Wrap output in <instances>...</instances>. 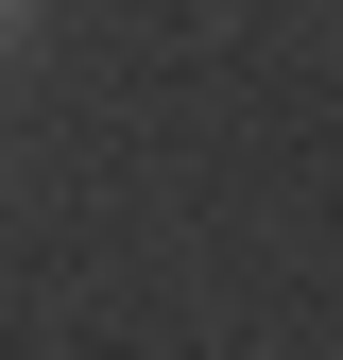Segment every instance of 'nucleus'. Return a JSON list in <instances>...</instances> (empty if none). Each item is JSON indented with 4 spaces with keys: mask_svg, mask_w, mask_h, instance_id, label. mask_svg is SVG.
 <instances>
[{
    "mask_svg": "<svg viewBox=\"0 0 343 360\" xmlns=\"http://www.w3.org/2000/svg\"><path fill=\"white\" fill-rule=\"evenodd\" d=\"M0 18H18V0H0Z\"/></svg>",
    "mask_w": 343,
    "mask_h": 360,
    "instance_id": "obj_1",
    "label": "nucleus"
}]
</instances>
